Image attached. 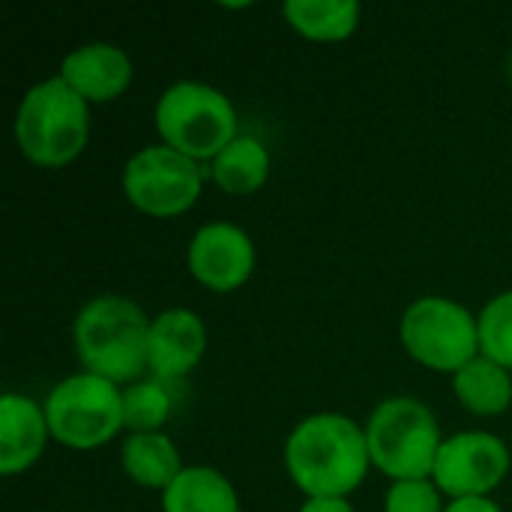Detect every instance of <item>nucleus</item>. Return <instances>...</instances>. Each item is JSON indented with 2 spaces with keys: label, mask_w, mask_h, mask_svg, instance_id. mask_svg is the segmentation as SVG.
<instances>
[{
  "label": "nucleus",
  "mask_w": 512,
  "mask_h": 512,
  "mask_svg": "<svg viewBox=\"0 0 512 512\" xmlns=\"http://www.w3.org/2000/svg\"><path fill=\"white\" fill-rule=\"evenodd\" d=\"M204 348H207V327L192 309L174 306L150 321L147 363L156 381L174 384L186 378L201 363Z\"/></svg>",
  "instance_id": "nucleus-11"
},
{
  "label": "nucleus",
  "mask_w": 512,
  "mask_h": 512,
  "mask_svg": "<svg viewBox=\"0 0 512 512\" xmlns=\"http://www.w3.org/2000/svg\"><path fill=\"white\" fill-rule=\"evenodd\" d=\"M171 417V393L162 381L147 378L123 387V429L129 435L159 432Z\"/></svg>",
  "instance_id": "nucleus-19"
},
{
  "label": "nucleus",
  "mask_w": 512,
  "mask_h": 512,
  "mask_svg": "<svg viewBox=\"0 0 512 512\" xmlns=\"http://www.w3.org/2000/svg\"><path fill=\"white\" fill-rule=\"evenodd\" d=\"M363 429L372 468H378L384 477H390L393 483L432 480L444 438L438 417L420 399H384Z\"/></svg>",
  "instance_id": "nucleus-4"
},
{
  "label": "nucleus",
  "mask_w": 512,
  "mask_h": 512,
  "mask_svg": "<svg viewBox=\"0 0 512 512\" xmlns=\"http://www.w3.org/2000/svg\"><path fill=\"white\" fill-rule=\"evenodd\" d=\"M210 177L225 195H252L270 177V153L252 135H237L213 162Z\"/></svg>",
  "instance_id": "nucleus-18"
},
{
  "label": "nucleus",
  "mask_w": 512,
  "mask_h": 512,
  "mask_svg": "<svg viewBox=\"0 0 512 512\" xmlns=\"http://www.w3.org/2000/svg\"><path fill=\"white\" fill-rule=\"evenodd\" d=\"M15 144L39 168L75 162L90 138V102L60 75L33 84L15 111Z\"/></svg>",
  "instance_id": "nucleus-3"
},
{
  "label": "nucleus",
  "mask_w": 512,
  "mask_h": 512,
  "mask_svg": "<svg viewBox=\"0 0 512 512\" xmlns=\"http://www.w3.org/2000/svg\"><path fill=\"white\" fill-rule=\"evenodd\" d=\"M300 512H354L348 498H306Z\"/></svg>",
  "instance_id": "nucleus-23"
},
{
  "label": "nucleus",
  "mask_w": 512,
  "mask_h": 512,
  "mask_svg": "<svg viewBox=\"0 0 512 512\" xmlns=\"http://www.w3.org/2000/svg\"><path fill=\"white\" fill-rule=\"evenodd\" d=\"M201 186V162L171 150L168 144L138 150L123 168V192L129 204L153 219H174L186 213L201 198Z\"/></svg>",
  "instance_id": "nucleus-8"
},
{
  "label": "nucleus",
  "mask_w": 512,
  "mask_h": 512,
  "mask_svg": "<svg viewBox=\"0 0 512 512\" xmlns=\"http://www.w3.org/2000/svg\"><path fill=\"white\" fill-rule=\"evenodd\" d=\"M150 321L135 300L120 294H102L84 303L72 324V342L84 372L108 378L117 387L141 381L150 372Z\"/></svg>",
  "instance_id": "nucleus-2"
},
{
  "label": "nucleus",
  "mask_w": 512,
  "mask_h": 512,
  "mask_svg": "<svg viewBox=\"0 0 512 512\" xmlns=\"http://www.w3.org/2000/svg\"><path fill=\"white\" fill-rule=\"evenodd\" d=\"M453 393L471 414L498 417L512 405L510 369L480 354L477 360H471L465 369L453 375Z\"/></svg>",
  "instance_id": "nucleus-17"
},
{
  "label": "nucleus",
  "mask_w": 512,
  "mask_h": 512,
  "mask_svg": "<svg viewBox=\"0 0 512 512\" xmlns=\"http://www.w3.org/2000/svg\"><path fill=\"white\" fill-rule=\"evenodd\" d=\"M282 15L312 42H342L360 27L363 9L357 0H288Z\"/></svg>",
  "instance_id": "nucleus-16"
},
{
  "label": "nucleus",
  "mask_w": 512,
  "mask_h": 512,
  "mask_svg": "<svg viewBox=\"0 0 512 512\" xmlns=\"http://www.w3.org/2000/svg\"><path fill=\"white\" fill-rule=\"evenodd\" d=\"M186 264L207 291L231 294L243 288L255 270V243L240 225L207 222L189 240Z\"/></svg>",
  "instance_id": "nucleus-10"
},
{
  "label": "nucleus",
  "mask_w": 512,
  "mask_h": 512,
  "mask_svg": "<svg viewBox=\"0 0 512 512\" xmlns=\"http://www.w3.org/2000/svg\"><path fill=\"white\" fill-rule=\"evenodd\" d=\"M120 465L135 486L153 492H165L183 474L180 453L174 441L162 432L129 435L120 447Z\"/></svg>",
  "instance_id": "nucleus-14"
},
{
  "label": "nucleus",
  "mask_w": 512,
  "mask_h": 512,
  "mask_svg": "<svg viewBox=\"0 0 512 512\" xmlns=\"http://www.w3.org/2000/svg\"><path fill=\"white\" fill-rule=\"evenodd\" d=\"M507 75H510V81H512V54H510V60H507Z\"/></svg>",
  "instance_id": "nucleus-24"
},
{
  "label": "nucleus",
  "mask_w": 512,
  "mask_h": 512,
  "mask_svg": "<svg viewBox=\"0 0 512 512\" xmlns=\"http://www.w3.org/2000/svg\"><path fill=\"white\" fill-rule=\"evenodd\" d=\"M435 480H399L387 489L384 512H444Z\"/></svg>",
  "instance_id": "nucleus-21"
},
{
  "label": "nucleus",
  "mask_w": 512,
  "mask_h": 512,
  "mask_svg": "<svg viewBox=\"0 0 512 512\" xmlns=\"http://www.w3.org/2000/svg\"><path fill=\"white\" fill-rule=\"evenodd\" d=\"M510 474V447L492 432H459L444 438L435 462V486L441 495L489 498Z\"/></svg>",
  "instance_id": "nucleus-9"
},
{
  "label": "nucleus",
  "mask_w": 512,
  "mask_h": 512,
  "mask_svg": "<svg viewBox=\"0 0 512 512\" xmlns=\"http://www.w3.org/2000/svg\"><path fill=\"white\" fill-rule=\"evenodd\" d=\"M162 512H240V498L222 471L192 465L162 492Z\"/></svg>",
  "instance_id": "nucleus-15"
},
{
  "label": "nucleus",
  "mask_w": 512,
  "mask_h": 512,
  "mask_svg": "<svg viewBox=\"0 0 512 512\" xmlns=\"http://www.w3.org/2000/svg\"><path fill=\"white\" fill-rule=\"evenodd\" d=\"M285 468L306 498H348L372 468L366 429L345 414H312L288 435Z\"/></svg>",
  "instance_id": "nucleus-1"
},
{
  "label": "nucleus",
  "mask_w": 512,
  "mask_h": 512,
  "mask_svg": "<svg viewBox=\"0 0 512 512\" xmlns=\"http://www.w3.org/2000/svg\"><path fill=\"white\" fill-rule=\"evenodd\" d=\"M444 512H504L492 498H459L450 501Z\"/></svg>",
  "instance_id": "nucleus-22"
},
{
  "label": "nucleus",
  "mask_w": 512,
  "mask_h": 512,
  "mask_svg": "<svg viewBox=\"0 0 512 512\" xmlns=\"http://www.w3.org/2000/svg\"><path fill=\"white\" fill-rule=\"evenodd\" d=\"M78 96L90 105L120 99L132 84V60L120 45L111 42H87L72 48L60 60L57 72Z\"/></svg>",
  "instance_id": "nucleus-12"
},
{
  "label": "nucleus",
  "mask_w": 512,
  "mask_h": 512,
  "mask_svg": "<svg viewBox=\"0 0 512 512\" xmlns=\"http://www.w3.org/2000/svg\"><path fill=\"white\" fill-rule=\"evenodd\" d=\"M45 417L57 444L69 450H96L123 429V390L90 372L69 375L48 393Z\"/></svg>",
  "instance_id": "nucleus-6"
},
{
  "label": "nucleus",
  "mask_w": 512,
  "mask_h": 512,
  "mask_svg": "<svg viewBox=\"0 0 512 512\" xmlns=\"http://www.w3.org/2000/svg\"><path fill=\"white\" fill-rule=\"evenodd\" d=\"M480 354L512 372V288L492 297L477 315Z\"/></svg>",
  "instance_id": "nucleus-20"
},
{
  "label": "nucleus",
  "mask_w": 512,
  "mask_h": 512,
  "mask_svg": "<svg viewBox=\"0 0 512 512\" xmlns=\"http://www.w3.org/2000/svg\"><path fill=\"white\" fill-rule=\"evenodd\" d=\"M51 438L45 405L30 396L6 393L0 399V474L12 477L39 462Z\"/></svg>",
  "instance_id": "nucleus-13"
},
{
  "label": "nucleus",
  "mask_w": 512,
  "mask_h": 512,
  "mask_svg": "<svg viewBox=\"0 0 512 512\" xmlns=\"http://www.w3.org/2000/svg\"><path fill=\"white\" fill-rule=\"evenodd\" d=\"M153 120L162 144L195 162H213L240 135L231 99L204 81H177L162 90Z\"/></svg>",
  "instance_id": "nucleus-5"
},
{
  "label": "nucleus",
  "mask_w": 512,
  "mask_h": 512,
  "mask_svg": "<svg viewBox=\"0 0 512 512\" xmlns=\"http://www.w3.org/2000/svg\"><path fill=\"white\" fill-rule=\"evenodd\" d=\"M405 351L426 369L459 372L480 357V324L477 315L447 297L414 300L399 324Z\"/></svg>",
  "instance_id": "nucleus-7"
}]
</instances>
